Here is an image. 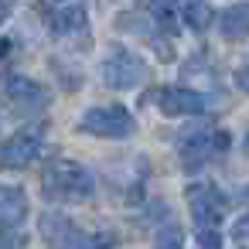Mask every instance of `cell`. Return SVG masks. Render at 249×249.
<instances>
[{"instance_id": "9a60e30c", "label": "cell", "mask_w": 249, "mask_h": 249, "mask_svg": "<svg viewBox=\"0 0 249 249\" xmlns=\"http://www.w3.org/2000/svg\"><path fill=\"white\" fill-rule=\"evenodd\" d=\"M195 239H198V249H222V239L215 229H198Z\"/></svg>"}, {"instance_id": "d6986e66", "label": "cell", "mask_w": 249, "mask_h": 249, "mask_svg": "<svg viewBox=\"0 0 249 249\" xmlns=\"http://www.w3.org/2000/svg\"><path fill=\"white\" fill-rule=\"evenodd\" d=\"M7 14H11V7H7V4H0V24H4V18H7Z\"/></svg>"}, {"instance_id": "7a4b0ae2", "label": "cell", "mask_w": 249, "mask_h": 249, "mask_svg": "<svg viewBox=\"0 0 249 249\" xmlns=\"http://www.w3.org/2000/svg\"><path fill=\"white\" fill-rule=\"evenodd\" d=\"M41 235H45L48 249H109V242H113L109 232L89 235L65 215H45L41 218Z\"/></svg>"}, {"instance_id": "5b68a950", "label": "cell", "mask_w": 249, "mask_h": 249, "mask_svg": "<svg viewBox=\"0 0 249 249\" xmlns=\"http://www.w3.org/2000/svg\"><path fill=\"white\" fill-rule=\"evenodd\" d=\"M99 75H103V82L109 86V89H133L143 75H147V65H143V58H137L133 52H113L106 62H103V69H99Z\"/></svg>"}, {"instance_id": "8fae6325", "label": "cell", "mask_w": 249, "mask_h": 249, "mask_svg": "<svg viewBox=\"0 0 249 249\" xmlns=\"http://www.w3.org/2000/svg\"><path fill=\"white\" fill-rule=\"evenodd\" d=\"M48 14H52V31L58 38H72V35L86 31V7L82 4H55V7H48Z\"/></svg>"}, {"instance_id": "7c38bea8", "label": "cell", "mask_w": 249, "mask_h": 249, "mask_svg": "<svg viewBox=\"0 0 249 249\" xmlns=\"http://www.w3.org/2000/svg\"><path fill=\"white\" fill-rule=\"evenodd\" d=\"M249 31V4H232L222 14V35L225 38H242Z\"/></svg>"}, {"instance_id": "5bb4252c", "label": "cell", "mask_w": 249, "mask_h": 249, "mask_svg": "<svg viewBox=\"0 0 249 249\" xmlns=\"http://www.w3.org/2000/svg\"><path fill=\"white\" fill-rule=\"evenodd\" d=\"M154 249H184L181 246V229L178 225H164L154 239Z\"/></svg>"}, {"instance_id": "4fadbf2b", "label": "cell", "mask_w": 249, "mask_h": 249, "mask_svg": "<svg viewBox=\"0 0 249 249\" xmlns=\"http://www.w3.org/2000/svg\"><path fill=\"white\" fill-rule=\"evenodd\" d=\"M181 14L188 18V24H191L195 31H205V28L212 24V7H208V4H184Z\"/></svg>"}, {"instance_id": "30bf717a", "label": "cell", "mask_w": 249, "mask_h": 249, "mask_svg": "<svg viewBox=\"0 0 249 249\" xmlns=\"http://www.w3.org/2000/svg\"><path fill=\"white\" fill-rule=\"evenodd\" d=\"M28 218V195L14 184H0V229H18Z\"/></svg>"}, {"instance_id": "3957f363", "label": "cell", "mask_w": 249, "mask_h": 249, "mask_svg": "<svg viewBox=\"0 0 249 249\" xmlns=\"http://www.w3.org/2000/svg\"><path fill=\"white\" fill-rule=\"evenodd\" d=\"M79 130L92 133V137H109V140H123L137 130V120L126 106H92L79 116Z\"/></svg>"}, {"instance_id": "6da1fadb", "label": "cell", "mask_w": 249, "mask_h": 249, "mask_svg": "<svg viewBox=\"0 0 249 249\" xmlns=\"http://www.w3.org/2000/svg\"><path fill=\"white\" fill-rule=\"evenodd\" d=\"M45 195L55 198V201H69V205H79V201H89L92 191H96V181H92V171L82 167L79 160H52L45 167Z\"/></svg>"}, {"instance_id": "ba28073f", "label": "cell", "mask_w": 249, "mask_h": 249, "mask_svg": "<svg viewBox=\"0 0 249 249\" xmlns=\"http://www.w3.org/2000/svg\"><path fill=\"white\" fill-rule=\"evenodd\" d=\"M4 96L18 109H41L48 103V89L38 86L35 79H24V75H7L4 79Z\"/></svg>"}, {"instance_id": "52a82bcc", "label": "cell", "mask_w": 249, "mask_h": 249, "mask_svg": "<svg viewBox=\"0 0 249 249\" xmlns=\"http://www.w3.org/2000/svg\"><path fill=\"white\" fill-rule=\"evenodd\" d=\"M229 147V137L222 130H212V126H195V130H184L181 133V154H184V164H198L205 160L208 154H218Z\"/></svg>"}, {"instance_id": "e0dca14e", "label": "cell", "mask_w": 249, "mask_h": 249, "mask_svg": "<svg viewBox=\"0 0 249 249\" xmlns=\"http://www.w3.org/2000/svg\"><path fill=\"white\" fill-rule=\"evenodd\" d=\"M235 82H239V89H242V92H249V62L235 72Z\"/></svg>"}, {"instance_id": "277c9868", "label": "cell", "mask_w": 249, "mask_h": 249, "mask_svg": "<svg viewBox=\"0 0 249 249\" xmlns=\"http://www.w3.org/2000/svg\"><path fill=\"white\" fill-rule=\"evenodd\" d=\"M225 205H229V198L208 181H195L188 188V208H191L198 229H215L225 215Z\"/></svg>"}, {"instance_id": "2e32d148", "label": "cell", "mask_w": 249, "mask_h": 249, "mask_svg": "<svg viewBox=\"0 0 249 249\" xmlns=\"http://www.w3.org/2000/svg\"><path fill=\"white\" fill-rule=\"evenodd\" d=\"M229 232H232V239H239V242H242V239H249V212H246V215H239V218L232 222V229H229Z\"/></svg>"}, {"instance_id": "ac0fdd59", "label": "cell", "mask_w": 249, "mask_h": 249, "mask_svg": "<svg viewBox=\"0 0 249 249\" xmlns=\"http://www.w3.org/2000/svg\"><path fill=\"white\" fill-rule=\"evenodd\" d=\"M7 52H11V41H7V38H0V58H4Z\"/></svg>"}, {"instance_id": "8992f818", "label": "cell", "mask_w": 249, "mask_h": 249, "mask_svg": "<svg viewBox=\"0 0 249 249\" xmlns=\"http://www.w3.org/2000/svg\"><path fill=\"white\" fill-rule=\"evenodd\" d=\"M41 143H45L41 126H28V130L14 133L11 140L0 143V167H28L41 154Z\"/></svg>"}, {"instance_id": "9c48e42d", "label": "cell", "mask_w": 249, "mask_h": 249, "mask_svg": "<svg viewBox=\"0 0 249 249\" xmlns=\"http://www.w3.org/2000/svg\"><path fill=\"white\" fill-rule=\"evenodd\" d=\"M157 106L164 116H188V113H205V96L181 89V86H167L157 92Z\"/></svg>"}]
</instances>
